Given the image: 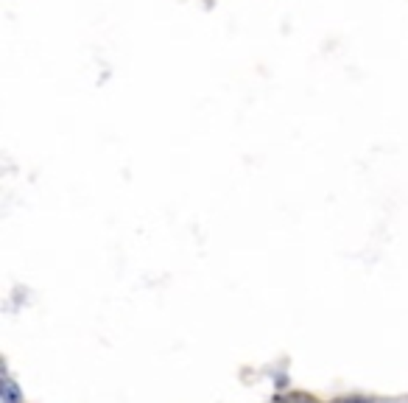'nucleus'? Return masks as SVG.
Returning a JSON list of instances; mask_svg holds the SVG:
<instances>
[{
    "label": "nucleus",
    "instance_id": "obj_1",
    "mask_svg": "<svg viewBox=\"0 0 408 403\" xmlns=\"http://www.w3.org/2000/svg\"><path fill=\"white\" fill-rule=\"evenodd\" d=\"M0 401L3 403H23V392L17 390V384L6 376L3 384H0Z\"/></svg>",
    "mask_w": 408,
    "mask_h": 403
}]
</instances>
